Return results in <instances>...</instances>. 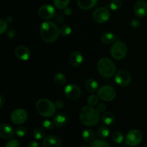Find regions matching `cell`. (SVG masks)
I'll return each instance as SVG.
<instances>
[{
  "instance_id": "cell-1",
  "label": "cell",
  "mask_w": 147,
  "mask_h": 147,
  "mask_svg": "<svg viewBox=\"0 0 147 147\" xmlns=\"http://www.w3.org/2000/svg\"><path fill=\"white\" fill-rule=\"evenodd\" d=\"M40 34L43 41L47 43H53L60 35V28L54 22L46 20L40 25Z\"/></svg>"
},
{
  "instance_id": "cell-2",
  "label": "cell",
  "mask_w": 147,
  "mask_h": 147,
  "mask_svg": "<svg viewBox=\"0 0 147 147\" xmlns=\"http://www.w3.org/2000/svg\"><path fill=\"white\" fill-rule=\"evenodd\" d=\"M80 120L86 126H94L100 120V114L93 107L84 106L80 111Z\"/></svg>"
},
{
  "instance_id": "cell-3",
  "label": "cell",
  "mask_w": 147,
  "mask_h": 147,
  "mask_svg": "<svg viewBox=\"0 0 147 147\" xmlns=\"http://www.w3.org/2000/svg\"><path fill=\"white\" fill-rule=\"evenodd\" d=\"M56 109L55 105L48 99H40L36 103V110L37 112L45 118L54 116Z\"/></svg>"
},
{
  "instance_id": "cell-4",
  "label": "cell",
  "mask_w": 147,
  "mask_h": 147,
  "mask_svg": "<svg viewBox=\"0 0 147 147\" xmlns=\"http://www.w3.org/2000/svg\"><path fill=\"white\" fill-rule=\"evenodd\" d=\"M97 69L100 76L105 78H109L115 74L116 67L115 63L111 59L102 58L98 62Z\"/></svg>"
},
{
  "instance_id": "cell-5",
  "label": "cell",
  "mask_w": 147,
  "mask_h": 147,
  "mask_svg": "<svg viewBox=\"0 0 147 147\" xmlns=\"http://www.w3.org/2000/svg\"><path fill=\"white\" fill-rule=\"evenodd\" d=\"M111 55L116 60H121L127 54V47L121 41H116L111 48Z\"/></svg>"
},
{
  "instance_id": "cell-6",
  "label": "cell",
  "mask_w": 147,
  "mask_h": 147,
  "mask_svg": "<svg viewBox=\"0 0 147 147\" xmlns=\"http://www.w3.org/2000/svg\"><path fill=\"white\" fill-rule=\"evenodd\" d=\"M142 141V133L136 129L131 130L126 134L125 144L129 146H136Z\"/></svg>"
},
{
  "instance_id": "cell-7",
  "label": "cell",
  "mask_w": 147,
  "mask_h": 147,
  "mask_svg": "<svg viewBox=\"0 0 147 147\" xmlns=\"http://www.w3.org/2000/svg\"><path fill=\"white\" fill-rule=\"evenodd\" d=\"M116 91L112 86L104 85L100 87L98 90V96L99 99L106 102H111L116 97Z\"/></svg>"
},
{
  "instance_id": "cell-8",
  "label": "cell",
  "mask_w": 147,
  "mask_h": 147,
  "mask_svg": "<svg viewBox=\"0 0 147 147\" xmlns=\"http://www.w3.org/2000/svg\"><path fill=\"white\" fill-rule=\"evenodd\" d=\"M93 20L97 23H105L109 21L111 17V12L106 7H99L93 12Z\"/></svg>"
},
{
  "instance_id": "cell-9",
  "label": "cell",
  "mask_w": 147,
  "mask_h": 147,
  "mask_svg": "<svg viewBox=\"0 0 147 147\" xmlns=\"http://www.w3.org/2000/svg\"><path fill=\"white\" fill-rule=\"evenodd\" d=\"M115 82L118 85L126 86L130 84L131 82V76L126 70H120L115 74Z\"/></svg>"
},
{
  "instance_id": "cell-10",
  "label": "cell",
  "mask_w": 147,
  "mask_h": 147,
  "mask_svg": "<svg viewBox=\"0 0 147 147\" xmlns=\"http://www.w3.org/2000/svg\"><path fill=\"white\" fill-rule=\"evenodd\" d=\"M55 14V9L50 4L42 5L38 10V15L40 16V18L45 20H48L53 18Z\"/></svg>"
},
{
  "instance_id": "cell-11",
  "label": "cell",
  "mask_w": 147,
  "mask_h": 147,
  "mask_svg": "<svg viewBox=\"0 0 147 147\" xmlns=\"http://www.w3.org/2000/svg\"><path fill=\"white\" fill-rule=\"evenodd\" d=\"M11 120L13 123L16 125H21L26 122L28 118L27 112L24 110L18 108L16 109L11 112Z\"/></svg>"
},
{
  "instance_id": "cell-12",
  "label": "cell",
  "mask_w": 147,
  "mask_h": 147,
  "mask_svg": "<svg viewBox=\"0 0 147 147\" xmlns=\"http://www.w3.org/2000/svg\"><path fill=\"white\" fill-rule=\"evenodd\" d=\"M65 95L71 100H75L80 97L81 95L80 88L75 84H69L65 87Z\"/></svg>"
},
{
  "instance_id": "cell-13",
  "label": "cell",
  "mask_w": 147,
  "mask_h": 147,
  "mask_svg": "<svg viewBox=\"0 0 147 147\" xmlns=\"http://www.w3.org/2000/svg\"><path fill=\"white\" fill-rule=\"evenodd\" d=\"M14 133L15 131L9 124L3 122L0 125V137L2 139H11L14 137Z\"/></svg>"
},
{
  "instance_id": "cell-14",
  "label": "cell",
  "mask_w": 147,
  "mask_h": 147,
  "mask_svg": "<svg viewBox=\"0 0 147 147\" xmlns=\"http://www.w3.org/2000/svg\"><path fill=\"white\" fill-rule=\"evenodd\" d=\"M16 57L20 61H27L30 58L31 53H30V49L25 46L20 45L16 47L15 50H14Z\"/></svg>"
},
{
  "instance_id": "cell-15",
  "label": "cell",
  "mask_w": 147,
  "mask_h": 147,
  "mask_svg": "<svg viewBox=\"0 0 147 147\" xmlns=\"http://www.w3.org/2000/svg\"><path fill=\"white\" fill-rule=\"evenodd\" d=\"M43 147H60L61 140L55 135H49L45 137L42 141Z\"/></svg>"
},
{
  "instance_id": "cell-16",
  "label": "cell",
  "mask_w": 147,
  "mask_h": 147,
  "mask_svg": "<svg viewBox=\"0 0 147 147\" xmlns=\"http://www.w3.org/2000/svg\"><path fill=\"white\" fill-rule=\"evenodd\" d=\"M134 14L138 17H144L147 15V2L139 0L134 5Z\"/></svg>"
},
{
  "instance_id": "cell-17",
  "label": "cell",
  "mask_w": 147,
  "mask_h": 147,
  "mask_svg": "<svg viewBox=\"0 0 147 147\" xmlns=\"http://www.w3.org/2000/svg\"><path fill=\"white\" fill-rule=\"evenodd\" d=\"M69 61L73 67H79L83 61V56L80 52L73 51L69 56Z\"/></svg>"
},
{
  "instance_id": "cell-18",
  "label": "cell",
  "mask_w": 147,
  "mask_h": 147,
  "mask_svg": "<svg viewBox=\"0 0 147 147\" xmlns=\"http://www.w3.org/2000/svg\"><path fill=\"white\" fill-rule=\"evenodd\" d=\"M67 122V118L64 113H57L53 118V123L57 128L65 126Z\"/></svg>"
},
{
  "instance_id": "cell-19",
  "label": "cell",
  "mask_w": 147,
  "mask_h": 147,
  "mask_svg": "<svg viewBox=\"0 0 147 147\" xmlns=\"http://www.w3.org/2000/svg\"><path fill=\"white\" fill-rule=\"evenodd\" d=\"M98 0H78V5L83 10H88L94 7Z\"/></svg>"
},
{
  "instance_id": "cell-20",
  "label": "cell",
  "mask_w": 147,
  "mask_h": 147,
  "mask_svg": "<svg viewBox=\"0 0 147 147\" xmlns=\"http://www.w3.org/2000/svg\"><path fill=\"white\" fill-rule=\"evenodd\" d=\"M100 118H101L102 122L106 125H113L115 122V121H116V117L111 112H103V114H102Z\"/></svg>"
},
{
  "instance_id": "cell-21",
  "label": "cell",
  "mask_w": 147,
  "mask_h": 147,
  "mask_svg": "<svg viewBox=\"0 0 147 147\" xmlns=\"http://www.w3.org/2000/svg\"><path fill=\"white\" fill-rule=\"evenodd\" d=\"M101 42L105 45H110L111 43H115L116 40V35L113 33H110V32H106L102 34L100 37Z\"/></svg>"
},
{
  "instance_id": "cell-22",
  "label": "cell",
  "mask_w": 147,
  "mask_h": 147,
  "mask_svg": "<svg viewBox=\"0 0 147 147\" xmlns=\"http://www.w3.org/2000/svg\"><path fill=\"white\" fill-rule=\"evenodd\" d=\"M86 89L89 92H96L98 87V83L97 81L94 79H88L86 82Z\"/></svg>"
},
{
  "instance_id": "cell-23",
  "label": "cell",
  "mask_w": 147,
  "mask_h": 147,
  "mask_svg": "<svg viewBox=\"0 0 147 147\" xmlns=\"http://www.w3.org/2000/svg\"><path fill=\"white\" fill-rule=\"evenodd\" d=\"M82 136H83L84 141H87V142H92L94 140L95 134L91 129H86L83 131Z\"/></svg>"
},
{
  "instance_id": "cell-24",
  "label": "cell",
  "mask_w": 147,
  "mask_h": 147,
  "mask_svg": "<svg viewBox=\"0 0 147 147\" xmlns=\"http://www.w3.org/2000/svg\"><path fill=\"white\" fill-rule=\"evenodd\" d=\"M70 0H53V4L59 10H65L70 4Z\"/></svg>"
},
{
  "instance_id": "cell-25",
  "label": "cell",
  "mask_w": 147,
  "mask_h": 147,
  "mask_svg": "<svg viewBox=\"0 0 147 147\" xmlns=\"http://www.w3.org/2000/svg\"><path fill=\"white\" fill-rule=\"evenodd\" d=\"M54 81L55 82V84H57V85H64L66 82V77L63 73H56L54 76Z\"/></svg>"
},
{
  "instance_id": "cell-26",
  "label": "cell",
  "mask_w": 147,
  "mask_h": 147,
  "mask_svg": "<svg viewBox=\"0 0 147 147\" xmlns=\"http://www.w3.org/2000/svg\"><path fill=\"white\" fill-rule=\"evenodd\" d=\"M32 134L33 136H34V138L36 140L44 139L45 137V133L44 130L40 128H34L32 132Z\"/></svg>"
},
{
  "instance_id": "cell-27",
  "label": "cell",
  "mask_w": 147,
  "mask_h": 147,
  "mask_svg": "<svg viewBox=\"0 0 147 147\" xmlns=\"http://www.w3.org/2000/svg\"><path fill=\"white\" fill-rule=\"evenodd\" d=\"M97 134L99 138L105 139V138H107L110 135V130L107 127H100L98 130Z\"/></svg>"
},
{
  "instance_id": "cell-28",
  "label": "cell",
  "mask_w": 147,
  "mask_h": 147,
  "mask_svg": "<svg viewBox=\"0 0 147 147\" xmlns=\"http://www.w3.org/2000/svg\"><path fill=\"white\" fill-rule=\"evenodd\" d=\"M123 139H124V137H123V133L121 132H120V131H115L112 134V140L116 144H122L123 141Z\"/></svg>"
},
{
  "instance_id": "cell-29",
  "label": "cell",
  "mask_w": 147,
  "mask_h": 147,
  "mask_svg": "<svg viewBox=\"0 0 147 147\" xmlns=\"http://www.w3.org/2000/svg\"><path fill=\"white\" fill-rule=\"evenodd\" d=\"M90 147H109V144L104 140L96 139L90 143Z\"/></svg>"
},
{
  "instance_id": "cell-30",
  "label": "cell",
  "mask_w": 147,
  "mask_h": 147,
  "mask_svg": "<svg viewBox=\"0 0 147 147\" xmlns=\"http://www.w3.org/2000/svg\"><path fill=\"white\" fill-rule=\"evenodd\" d=\"M99 101V97L98 95H91L88 97L87 99V103L89 106L94 107L98 105V102Z\"/></svg>"
},
{
  "instance_id": "cell-31",
  "label": "cell",
  "mask_w": 147,
  "mask_h": 147,
  "mask_svg": "<svg viewBox=\"0 0 147 147\" xmlns=\"http://www.w3.org/2000/svg\"><path fill=\"white\" fill-rule=\"evenodd\" d=\"M60 33L61 35L67 37V36L70 35L71 34L72 29L69 25L64 24V25L61 26V27H60Z\"/></svg>"
},
{
  "instance_id": "cell-32",
  "label": "cell",
  "mask_w": 147,
  "mask_h": 147,
  "mask_svg": "<svg viewBox=\"0 0 147 147\" xmlns=\"http://www.w3.org/2000/svg\"><path fill=\"white\" fill-rule=\"evenodd\" d=\"M15 133L20 138H22V137H24L27 134V129L23 125H20V126L17 127L16 128Z\"/></svg>"
},
{
  "instance_id": "cell-33",
  "label": "cell",
  "mask_w": 147,
  "mask_h": 147,
  "mask_svg": "<svg viewBox=\"0 0 147 147\" xmlns=\"http://www.w3.org/2000/svg\"><path fill=\"white\" fill-rule=\"evenodd\" d=\"M122 2L121 0H112L110 3V9L113 11H117L121 7Z\"/></svg>"
},
{
  "instance_id": "cell-34",
  "label": "cell",
  "mask_w": 147,
  "mask_h": 147,
  "mask_svg": "<svg viewBox=\"0 0 147 147\" xmlns=\"http://www.w3.org/2000/svg\"><path fill=\"white\" fill-rule=\"evenodd\" d=\"M54 123L50 120H43L42 122V127L45 130H53L54 128Z\"/></svg>"
},
{
  "instance_id": "cell-35",
  "label": "cell",
  "mask_w": 147,
  "mask_h": 147,
  "mask_svg": "<svg viewBox=\"0 0 147 147\" xmlns=\"http://www.w3.org/2000/svg\"><path fill=\"white\" fill-rule=\"evenodd\" d=\"M8 28V24L6 20H4L3 19L0 20V34L3 35Z\"/></svg>"
},
{
  "instance_id": "cell-36",
  "label": "cell",
  "mask_w": 147,
  "mask_h": 147,
  "mask_svg": "<svg viewBox=\"0 0 147 147\" xmlns=\"http://www.w3.org/2000/svg\"><path fill=\"white\" fill-rule=\"evenodd\" d=\"M5 147H20V143L16 139H11L6 144Z\"/></svg>"
},
{
  "instance_id": "cell-37",
  "label": "cell",
  "mask_w": 147,
  "mask_h": 147,
  "mask_svg": "<svg viewBox=\"0 0 147 147\" xmlns=\"http://www.w3.org/2000/svg\"><path fill=\"white\" fill-rule=\"evenodd\" d=\"M96 110L99 112V113H102V112H104L106 109V105L104 103H100L97 105L96 107Z\"/></svg>"
},
{
  "instance_id": "cell-38",
  "label": "cell",
  "mask_w": 147,
  "mask_h": 147,
  "mask_svg": "<svg viewBox=\"0 0 147 147\" xmlns=\"http://www.w3.org/2000/svg\"><path fill=\"white\" fill-rule=\"evenodd\" d=\"M55 105V107L57 109H62V108H63L65 105L64 102H63V100H60H60L56 101V102Z\"/></svg>"
},
{
  "instance_id": "cell-39",
  "label": "cell",
  "mask_w": 147,
  "mask_h": 147,
  "mask_svg": "<svg viewBox=\"0 0 147 147\" xmlns=\"http://www.w3.org/2000/svg\"><path fill=\"white\" fill-rule=\"evenodd\" d=\"M28 147H40V144H39V143L37 141H32L29 144Z\"/></svg>"
},
{
  "instance_id": "cell-40",
  "label": "cell",
  "mask_w": 147,
  "mask_h": 147,
  "mask_svg": "<svg viewBox=\"0 0 147 147\" xmlns=\"http://www.w3.org/2000/svg\"><path fill=\"white\" fill-rule=\"evenodd\" d=\"M72 13H73V11H72L71 9L69 8V7H66V8L64 10V14H65V15L70 16L72 14Z\"/></svg>"
},
{
  "instance_id": "cell-41",
  "label": "cell",
  "mask_w": 147,
  "mask_h": 147,
  "mask_svg": "<svg viewBox=\"0 0 147 147\" xmlns=\"http://www.w3.org/2000/svg\"><path fill=\"white\" fill-rule=\"evenodd\" d=\"M131 26L134 27V28H136V27H139V24H140V23H139V20H132L131 23Z\"/></svg>"
},
{
  "instance_id": "cell-42",
  "label": "cell",
  "mask_w": 147,
  "mask_h": 147,
  "mask_svg": "<svg viewBox=\"0 0 147 147\" xmlns=\"http://www.w3.org/2000/svg\"><path fill=\"white\" fill-rule=\"evenodd\" d=\"M4 103H5V99L4 98V97L2 95L0 96V108H2L4 106Z\"/></svg>"
},
{
  "instance_id": "cell-43",
  "label": "cell",
  "mask_w": 147,
  "mask_h": 147,
  "mask_svg": "<svg viewBox=\"0 0 147 147\" xmlns=\"http://www.w3.org/2000/svg\"><path fill=\"white\" fill-rule=\"evenodd\" d=\"M6 21H7V22H11V21H12V18H11L10 16H8L7 18L6 19Z\"/></svg>"
},
{
  "instance_id": "cell-44",
  "label": "cell",
  "mask_w": 147,
  "mask_h": 147,
  "mask_svg": "<svg viewBox=\"0 0 147 147\" xmlns=\"http://www.w3.org/2000/svg\"><path fill=\"white\" fill-rule=\"evenodd\" d=\"M81 147H87V146H82Z\"/></svg>"
}]
</instances>
